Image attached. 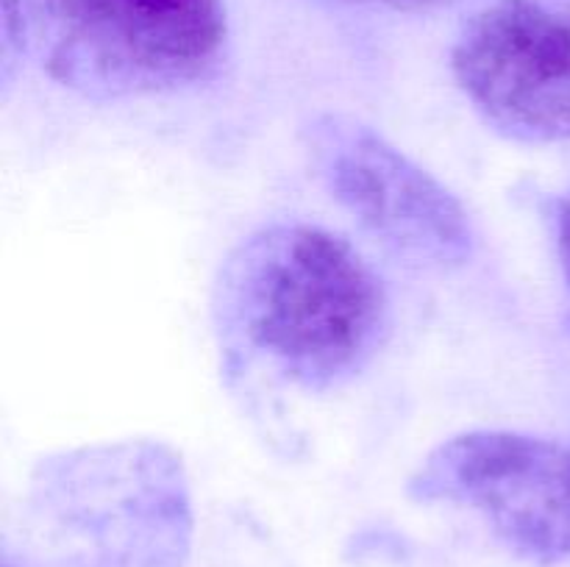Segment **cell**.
<instances>
[{"mask_svg":"<svg viewBox=\"0 0 570 567\" xmlns=\"http://www.w3.org/2000/svg\"><path fill=\"white\" fill-rule=\"evenodd\" d=\"M306 148L332 198L390 248L443 267L471 256L465 206L376 128L321 115L306 128Z\"/></svg>","mask_w":570,"mask_h":567,"instance_id":"5b68a950","label":"cell"},{"mask_svg":"<svg viewBox=\"0 0 570 567\" xmlns=\"http://www.w3.org/2000/svg\"><path fill=\"white\" fill-rule=\"evenodd\" d=\"M217 315L237 348L267 359L301 389L326 392L376 356L387 295L343 237L282 222L250 233L228 256Z\"/></svg>","mask_w":570,"mask_h":567,"instance_id":"6da1fadb","label":"cell"},{"mask_svg":"<svg viewBox=\"0 0 570 567\" xmlns=\"http://www.w3.org/2000/svg\"><path fill=\"white\" fill-rule=\"evenodd\" d=\"M557 242H560V259L562 270H566L568 292H570V200L560 206V215H557Z\"/></svg>","mask_w":570,"mask_h":567,"instance_id":"8992f818","label":"cell"},{"mask_svg":"<svg viewBox=\"0 0 570 567\" xmlns=\"http://www.w3.org/2000/svg\"><path fill=\"white\" fill-rule=\"evenodd\" d=\"M451 67L504 137L570 139V0H495L462 28Z\"/></svg>","mask_w":570,"mask_h":567,"instance_id":"3957f363","label":"cell"},{"mask_svg":"<svg viewBox=\"0 0 570 567\" xmlns=\"http://www.w3.org/2000/svg\"><path fill=\"white\" fill-rule=\"evenodd\" d=\"M45 70L95 100L204 81L226 48L223 0H20Z\"/></svg>","mask_w":570,"mask_h":567,"instance_id":"7a4b0ae2","label":"cell"},{"mask_svg":"<svg viewBox=\"0 0 570 567\" xmlns=\"http://www.w3.org/2000/svg\"><path fill=\"white\" fill-rule=\"evenodd\" d=\"M410 493L482 511L532 561L570 554V454L549 439L499 428L451 437L421 461Z\"/></svg>","mask_w":570,"mask_h":567,"instance_id":"277c9868","label":"cell"},{"mask_svg":"<svg viewBox=\"0 0 570 567\" xmlns=\"http://www.w3.org/2000/svg\"><path fill=\"white\" fill-rule=\"evenodd\" d=\"M367 3H384L393 9H432V6L443 3V0H367Z\"/></svg>","mask_w":570,"mask_h":567,"instance_id":"52a82bcc","label":"cell"}]
</instances>
